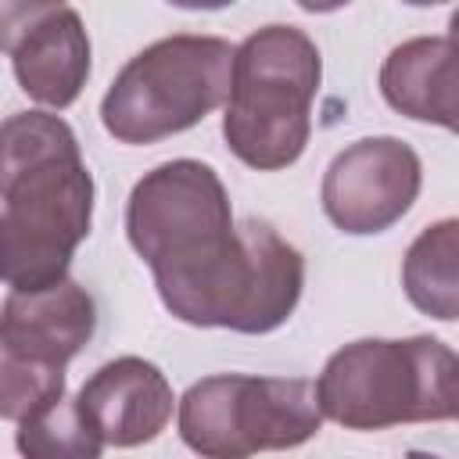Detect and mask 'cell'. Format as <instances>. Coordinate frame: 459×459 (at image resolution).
<instances>
[{
  "instance_id": "1",
  "label": "cell",
  "mask_w": 459,
  "mask_h": 459,
  "mask_svg": "<svg viewBox=\"0 0 459 459\" xmlns=\"http://www.w3.org/2000/svg\"><path fill=\"white\" fill-rule=\"evenodd\" d=\"M126 233L161 305L190 326L269 333L301 301V251L269 222H233L226 186L204 161L151 169L129 194Z\"/></svg>"
},
{
  "instance_id": "9",
  "label": "cell",
  "mask_w": 459,
  "mask_h": 459,
  "mask_svg": "<svg viewBox=\"0 0 459 459\" xmlns=\"http://www.w3.org/2000/svg\"><path fill=\"white\" fill-rule=\"evenodd\" d=\"M79 405L104 445L136 448L154 441L172 416V387L165 373L136 355L104 362L82 387Z\"/></svg>"
},
{
  "instance_id": "13",
  "label": "cell",
  "mask_w": 459,
  "mask_h": 459,
  "mask_svg": "<svg viewBox=\"0 0 459 459\" xmlns=\"http://www.w3.org/2000/svg\"><path fill=\"white\" fill-rule=\"evenodd\" d=\"M14 445L22 459H100V434L82 412L79 398H54L18 423Z\"/></svg>"
},
{
  "instance_id": "14",
  "label": "cell",
  "mask_w": 459,
  "mask_h": 459,
  "mask_svg": "<svg viewBox=\"0 0 459 459\" xmlns=\"http://www.w3.org/2000/svg\"><path fill=\"white\" fill-rule=\"evenodd\" d=\"M65 394V369L39 366L0 341V420H25Z\"/></svg>"
},
{
  "instance_id": "6",
  "label": "cell",
  "mask_w": 459,
  "mask_h": 459,
  "mask_svg": "<svg viewBox=\"0 0 459 459\" xmlns=\"http://www.w3.org/2000/svg\"><path fill=\"white\" fill-rule=\"evenodd\" d=\"M323 412L316 384L301 377L219 373L179 398V437L201 459H251L316 437Z\"/></svg>"
},
{
  "instance_id": "5",
  "label": "cell",
  "mask_w": 459,
  "mask_h": 459,
  "mask_svg": "<svg viewBox=\"0 0 459 459\" xmlns=\"http://www.w3.org/2000/svg\"><path fill=\"white\" fill-rule=\"evenodd\" d=\"M233 47L219 36H165L108 86L100 122L118 143H154L197 126L230 97Z\"/></svg>"
},
{
  "instance_id": "4",
  "label": "cell",
  "mask_w": 459,
  "mask_h": 459,
  "mask_svg": "<svg viewBox=\"0 0 459 459\" xmlns=\"http://www.w3.org/2000/svg\"><path fill=\"white\" fill-rule=\"evenodd\" d=\"M323 79L316 43L294 25H265L233 50L222 136L230 151L276 172L301 158L312 133V97Z\"/></svg>"
},
{
  "instance_id": "12",
  "label": "cell",
  "mask_w": 459,
  "mask_h": 459,
  "mask_svg": "<svg viewBox=\"0 0 459 459\" xmlns=\"http://www.w3.org/2000/svg\"><path fill=\"white\" fill-rule=\"evenodd\" d=\"M455 255H459V222L441 219L409 244L402 262V287L409 301L441 323H452L459 316Z\"/></svg>"
},
{
  "instance_id": "15",
  "label": "cell",
  "mask_w": 459,
  "mask_h": 459,
  "mask_svg": "<svg viewBox=\"0 0 459 459\" xmlns=\"http://www.w3.org/2000/svg\"><path fill=\"white\" fill-rule=\"evenodd\" d=\"M405 459H441V455H430V452H409Z\"/></svg>"
},
{
  "instance_id": "3",
  "label": "cell",
  "mask_w": 459,
  "mask_h": 459,
  "mask_svg": "<svg viewBox=\"0 0 459 459\" xmlns=\"http://www.w3.org/2000/svg\"><path fill=\"white\" fill-rule=\"evenodd\" d=\"M459 362L437 337H366L333 351L316 380L319 412L344 430L441 423L459 409Z\"/></svg>"
},
{
  "instance_id": "2",
  "label": "cell",
  "mask_w": 459,
  "mask_h": 459,
  "mask_svg": "<svg viewBox=\"0 0 459 459\" xmlns=\"http://www.w3.org/2000/svg\"><path fill=\"white\" fill-rule=\"evenodd\" d=\"M0 283H61L93 222V176L65 118L18 111L0 122Z\"/></svg>"
},
{
  "instance_id": "11",
  "label": "cell",
  "mask_w": 459,
  "mask_h": 459,
  "mask_svg": "<svg viewBox=\"0 0 459 459\" xmlns=\"http://www.w3.org/2000/svg\"><path fill=\"white\" fill-rule=\"evenodd\" d=\"M380 93L405 118L455 129V39L416 36L394 47L380 68Z\"/></svg>"
},
{
  "instance_id": "8",
  "label": "cell",
  "mask_w": 459,
  "mask_h": 459,
  "mask_svg": "<svg viewBox=\"0 0 459 459\" xmlns=\"http://www.w3.org/2000/svg\"><path fill=\"white\" fill-rule=\"evenodd\" d=\"M0 50L11 54L18 86L57 111L90 79V36L68 4H0Z\"/></svg>"
},
{
  "instance_id": "7",
  "label": "cell",
  "mask_w": 459,
  "mask_h": 459,
  "mask_svg": "<svg viewBox=\"0 0 459 459\" xmlns=\"http://www.w3.org/2000/svg\"><path fill=\"white\" fill-rule=\"evenodd\" d=\"M420 154L398 136H366L344 147L323 176V212L351 237L391 230L420 197Z\"/></svg>"
},
{
  "instance_id": "10",
  "label": "cell",
  "mask_w": 459,
  "mask_h": 459,
  "mask_svg": "<svg viewBox=\"0 0 459 459\" xmlns=\"http://www.w3.org/2000/svg\"><path fill=\"white\" fill-rule=\"evenodd\" d=\"M93 330L97 305L72 276L43 290H11L0 308V341L54 369H65L90 344Z\"/></svg>"
}]
</instances>
